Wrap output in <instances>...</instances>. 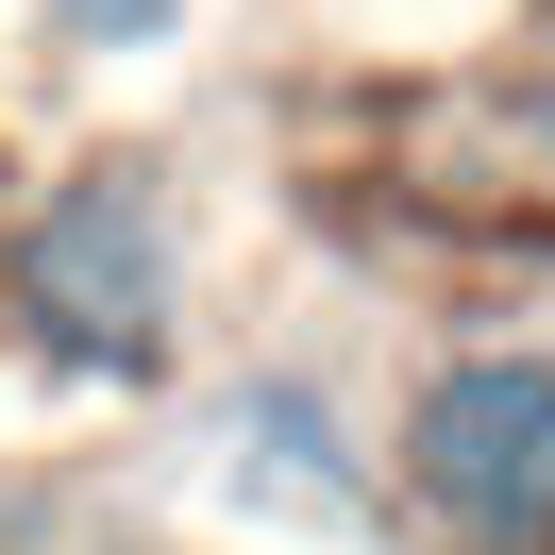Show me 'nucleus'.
<instances>
[{"label":"nucleus","mask_w":555,"mask_h":555,"mask_svg":"<svg viewBox=\"0 0 555 555\" xmlns=\"http://www.w3.org/2000/svg\"><path fill=\"white\" fill-rule=\"evenodd\" d=\"M203 438H219V472H236L253 505H286V521H337V539H404V521H387L371 438L337 421V387H320V371H236V387L203 404Z\"/></svg>","instance_id":"obj_3"},{"label":"nucleus","mask_w":555,"mask_h":555,"mask_svg":"<svg viewBox=\"0 0 555 555\" xmlns=\"http://www.w3.org/2000/svg\"><path fill=\"white\" fill-rule=\"evenodd\" d=\"M0 337L102 404L169 387L185 371V185L152 152H85L68 185H35L0 236Z\"/></svg>","instance_id":"obj_1"},{"label":"nucleus","mask_w":555,"mask_h":555,"mask_svg":"<svg viewBox=\"0 0 555 555\" xmlns=\"http://www.w3.org/2000/svg\"><path fill=\"white\" fill-rule=\"evenodd\" d=\"M185 17H203V0H35V51H68V68H135V51H185Z\"/></svg>","instance_id":"obj_4"},{"label":"nucleus","mask_w":555,"mask_h":555,"mask_svg":"<svg viewBox=\"0 0 555 555\" xmlns=\"http://www.w3.org/2000/svg\"><path fill=\"white\" fill-rule=\"evenodd\" d=\"M35 555H152V539H35Z\"/></svg>","instance_id":"obj_5"},{"label":"nucleus","mask_w":555,"mask_h":555,"mask_svg":"<svg viewBox=\"0 0 555 555\" xmlns=\"http://www.w3.org/2000/svg\"><path fill=\"white\" fill-rule=\"evenodd\" d=\"M371 472H387V521L421 555H555V353L539 337L421 353Z\"/></svg>","instance_id":"obj_2"}]
</instances>
